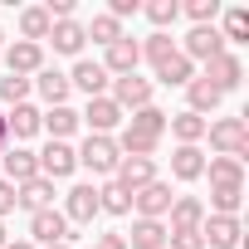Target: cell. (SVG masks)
<instances>
[{
	"label": "cell",
	"instance_id": "d4e9b609",
	"mask_svg": "<svg viewBox=\"0 0 249 249\" xmlns=\"http://www.w3.org/2000/svg\"><path fill=\"white\" fill-rule=\"evenodd\" d=\"M39 127H49V137H54V142H69V137L78 132V112H73L69 103H64V107H49V112L39 117Z\"/></svg>",
	"mask_w": 249,
	"mask_h": 249
},
{
	"label": "cell",
	"instance_id": "4316f807",
	"mask_svg": "<svg viewBox=\"0 0 249 249\" xmlns=\"http://www.w3.org/2000/svg\"><path fill=\"white\" fill-rule=\"evenodd\" d=\"M205 171H210V186H244V161L239 157H210Z\"/></svg>",
	"mask_w": 249,
	"mask_h": 249
},
{
	"label": "cell",
	"instance_id": "7bdbcfd3",
	"mask_svg": "<svg viewBox=\"0 0 249 249\" xmlns=\"http://www.w3.org/2000/svg\"><path fill=\"white\" fill-rule=\"evenodd\" d=\"M5 249H35V244H30V239H15V244H5Z\"/></svg>",
	"mask_w": 249,
	"mask_h": 249
},
{
	"label": "cell",
	"instance_id": "ba28073f",
	"mask_svg": "<svg viewBox=\"0 0 249 249\" xmlns=\"http://www.w3.org/2000/svg\"><path fill=\"white\" fill-rule=\"evenodd\" d=\"M122 112H137V107H152V83L127 73V78H112V93H107Z\"/></svg>",
	"mask_w": 249,
	"mask_h": 249
},
{
	"label": "cell",
	"instance_id": "2e32d148",
	"mask_svg": "<svg viewBox=\"0 0 249 249\" xmlns=\"http://www.w3.org/2000/svg\"><path fill=\"white\" fill-rule=\"evenodd\" d=\"M5 64H10V73H15V78H30V73H39V69H44V49H39V44L15 39V44L5 49Z\"/></svg>",
	"mask_w": 249,
	"mask_h": 249
},
{
	"label": "cell",
	"instance_id": "9c48e42d",
	"mask_svg": "<svg viewBox=\"0 0 249 249\" xmlns=\"http://www.w3.org/2000/svg\"><path fill=\"white\" fill-rule=\"evenodd\" d=\"M181 54H186L191 64H196V59H200V64H210V59H220V54H225V39H220V30H215V25H196V30L186 35V49H181Z\"/></svg>",
	"mask_w": 249,
	"mask_h": 249
},
{
	"label": "cell",
	"instance_id": "277c9868",
	"mask_svg": "<svg viewBox=\"0 0 249 249\" xmlns=\"http://www.w3.org/2000/svg\"><path fill=\"white\" fill-rule=\"evenodd\" d=\"M137 64H142V44L127 39V35L117 44H107V54H103V73L107 78H127V73H137Z\"/></svg>",
	"mask_w": 249,
	"mask_h": 249
},
{
	"label": "cell",
	"instance_id": "d6986e66",
	"mask_svg": "<svg viewBox=\"0 0 249 249\" xmlns=\"http://www.w3.org/2000/svg\"><path fill=\"white\" fill-rule=\"evenodd\" d=\"M127 239V249H166V225L161 220H132V234H122Z\"/></svg>",
	"mask_w": 249,
	"mask_h": 249
},
{
	"label": "cell",
	"instance_id": "603a6c76",
	"mask_svg": "<svg viewBox=\"0 0 249 249\" xmlns=\"http://www.w3.org/2000/svg\"><path fill=\"white\" fill-rule=\"evenodd\" d=\"M49 39H54V54H83V25L78 20H59V25H49Z\"/></svg>",
	"mask_w": 249,
	"mask_h": 249
},
{
	"label": "cell",
	"instance_id": "8fae6325",
	"mask_svg": "<svg viewBox=\"0 0 249 249\" xmlns=\"http://www.w3.org/2000/svg\"><path fill=\"white\" fill-rule=\"evenodd\" d=\"M78 122H88V127H93V137H107L117 122H122V107L103 93V98H88V107L78 112Z\"/></svg>",
	"mask_w": 249,
	"mask_h": 249
},
{
	"label": "cell",
	"instance_id": "ac0fdd59",
	"mask_svg": "<svg viewBox=\"0 0 249 249\" xmlns=\"http://www.w3.org/2000/svg\"><path fill=\"white\" fill-rule=\"evenodd\" d=\"M166 215H171V230H200V220H205V200H200V196H176Z\"/></svg>",
	"mask_w": 249,
	"mask_h": 249
},
{
	"label": "cell",
	"instance_id": "d6a6232c",
	"mask_svg": "<svg viewBox=\"0 0 249 249\" xmlns=\"http://www.w3.org/2000/svg\"><path fill=\"white\" fill-rule=\"evenodd\" d=\"M220 39H225V44H244V39H249V10H244V5L225 10V30H220Z\"/></svg>",
	"mask_w": 249,
	"mask_h": 249
},
{
	"label": "cell",
	"instance_id": "3957f363",
	"mask_svg": "<svg viewBox=\"0 0 249 249\" xmlns=\"http://www.w3.org/2000/svg\"><path fill=\"white\" fill-rule=\"evenodd\" d=\"M239 234H244L239 215H205V220H200L205 249H239Z\"/></svg>",
	"mask_w": 249,
	"mask_h": 249
},
{
	"label": "cell",
	"instance_id": "9a60e30c",
	"mask_svg": "<svg viewBox=\"0 0 249 249\" xmlns=\"http://www.w3.org/2000/svg\"><path fill=\"white\" fill-rule=\"evenodd\" d=\"M0 161H5V181H10V186H25V181L39 176V161H35L30 147H5V152H0Z\"/></svg>",
	"mask_w": 249,
	"mask_h": 249
},
{
	"label": "cell",
	"instance_id": "bcb514c9",
	"mask_svg": "<svg viewBox=\"0 0 249 249\" xmlns=\"http://www.w3.org/2000/svg\"><path fill=\"white\" fill-rule=\"evenodd\" d=\"M0 44H5V35H0Z\"/></svg>",
	"mask_w": 249,
	"mask_h": 249
},
{
	"label": "cell",
	"instance_id": "f35d334b",
	"mask_svg": "<svg viewBox=\"0 0 249 249\" xmlns=\"http://www.w3.org/2000/svg\"><path fill=\"white\" fill-rule=\"evenodd\" d=\"M186 15H191L196 25H215V15H220V0H191V5H186Z\"/></svg>",
	"mask_w": 249,
	"mask_h": 249
},
{
	"label": "cell",
	"instance_id": "8d00e7d4",
	"mask_svg": "<svg viewBox=\"0 0 249 249\" xmlns=\"http://www.w3.org/2000/svg\"><path fill=\"white\" fill-rule=\"evenodd\" d=\"M142 10H147V20H152L157 30L176 25V15H181V5H176V0H152V5H142Z\"/></svg>",
	"mask_w": 249,
	"mask_h": 249
},
{
	"label": "cell",
	"instance_id": "f6af8a7d",
	"mask_svg": "<svg viewBox=\"0 0 249 249\" xmlns=\"http://www.w3.org/2000/svg\"><path fill=\"white\" fill-rule=\"evenodd\" d=\"M49 249H69V244H49Z\"/></svg>",
	"mask_w": 249,
	"mask_h": 249
},
{
	"label": "cell",
	"instance_id": "5b68a950",
	"mask_svg": "<svg viewBox=\"0 0 249 249\" xmlns=\"http://www.w3.org/2000/svg\"><path fill=\"white\" fill-rule=\"evenodd\" d=\"M112 181L127 191V196H137L142 186H152V181H157V161H152V157H122V161H117V171H112Z\"/></svg>",
	"mask_w": 249,
	"mask_h": 249
},
{
	"label": "cell",
	"instance_id": "4dcf8cb0",
	"mask_svg": "<svg viewBox=\"0 0 249 249\" xmlns=\"http://www.w3.org/2000/svg\"><path fill=\"white\" fill-rule=\"evenodd\" d=\"M112 142H117L122 157H152L161 137H147V132H137V127H122V137H112Z\"/></svg>",
	"mask_w": 249,
	"mask_h": 249
},
{
	"label": "cell",
	"instance_id": "8992f818",
	"mask_svg": "<svg viewBox=\"0 0 249 249\" xmlns=\"http://www.w3.org/2000/svg\"><path fill=\"white\" fill-rule=\"evenodd\" d=\"M35 161H39V176H44V181H64V176H73V171H78V157H73V147H69V142H49Z\"/></svg>",
	"mask_w": 249,
	"mask_h": 249
},
{
	"label": "cell",
	"instance_id": "484cf974",
	"mask_svg": "<svg viewBox=\"0 0 249 249\" xmlns=\"http://www.w3.org/2000/svg\"><path fill=\"white\" fill-rule=\"evenodd\" d=\"M166 127H171V137H176L181 147H200V137H205V117L176 112V117H166Z\"/></svg>",
	"mask_w": 249,
	"mask_h": 249
},
{
	"label": "cell",
	"instance_id": "83f0119b",
	"mask_svg": "<svg viewBox=\"0 0 249 249\" xmlns=\"http://www.w3.org/2000/svg\"><path fill=\"white\" fill-rule=\"evenodd\" d=\"M49 15H44V5H30V10H20V35H25V44H39V39H49Z\"/></svg>",
	"mask_w": 249,
	"mask_h": 249
},
{
	"label": "cell",
	"instance_id": "52a82bcc",
	"mask_svg": "<svg viewBox=\"0 0 249 249\" xmlns=\"http://www.w3.org/2000/svg\"><path fill=\"white\" fill-rule=\"evenodd\" d=\"M30 234H35L30 244H44V249H49V244H69V220H64V210L49 205V210L30 215Z\"/></svg>",
	"mask_w": 249,
	"mask_h": 249
},
{
	"label": "cell",
	"instance_id": "e0dca14e",
	"mask_svg": "<svg viewBox=\"0 0 249 249\" xmlns=\"http://www.w3.org/2000/svg\"><path fill=\"white\" fill-rule=\"evenodd\" d=\"M15 205H25L30 215H39V210H49V205H54V181H44V176H35V181H25V186H15Z\"/></svg>",
	"mask_w": 249,
	"mask_h": 249
},
{
	"label": "cell",
	"instance_id": "f1b7e54d",
	"mask_svg": "<svg viewBox=\"0 0 249 249\" xmlns=\"http://www.w3.org/2000/svg\"><path fill=\"white\" fill-rule=\"evenodd\" d=\"M157 78H161L166 88H186V83L196 78V64H191L186 54H171V59H166V64L157 69Z\"/></svg>",
	"mask_w": 249,
	"mask_h": 249
},
{
	"label": "cell",
	"instance_id": "1f68e13d",
	"mask_svg": "<svg viewBox=\"0 0 249 249\" xmlns=\"http://www.w3.org/2000/svg\"><path fill=\"white\" fill-rule=\"evenodd\" d=\"M98 210H107V215H127V210H132V196L122 191L117 181H107V186H98Z\"/></svg>",
	"mask_w": 249,
	"mask_h": 249
},
{
	"label": "cell",
	"instance_id": "f546056e",
	"mask_svg": "<svg viewBox=\"0 0 249 249\" xmlns=\"http://www.w3.org/2000/svg\"><path fill=\"white\" fill-rule=\"evenodd\" d=\"M244 205V186H210V210L205 215H239Z\"/></svg>",
	"mask_w": 249,
	"mask_h": 249
},
{
	"label": "cell",
	"instance_id": "b9f144b4",
	"mask_svg": "<svg viewBox=\"0 0 249 249\" xmlns=\"http://www.w3.org/2000/svg\"><path fill=\"white\" fill-rule=\"evenodd\" d=\"M93 249H127V239H122V234H98Z\"/></svg>",
	"mask_w": 249,
	"mask_h": 249
},
{
	"label": "cell",
	"instance_id": "d590c367",
	"mask_svg": "<svg viewBox=\"0 0 249 249\" xmlns=\"http://www.w3.org/2000/svg\"><path fill=\"white\" fill-rule=\"evenodd\" d=\"M127 127H137V132H147V137H161V132H166V112H161V107H137Z\"/></svg>",
	"mask_w": 249,
	"mask_h": 249
},
{
	"label": "cell",
	"instance_id": "ffe728a7",
	"mask_svg": "<svg viewBox=\"0 0 249 249\" xmlns=\"http://www.w3.org/2000/svg\"><path fill=\"white\" fill-rule=\"evenodd\" d=\"M35 88H39V98L49 103V107H64L69 103V73H59V69H39V78H35Z\"/></svg>",
	"mask_w": 249,
	"mask_h": 249
},
{
	"label": "cell",
	"instance_id": "836d02e7",
	"mask_svg": "<svg viewBox=\"0 0 249 249\" xmlns=\"http://www.w3.org/2000/svg\"><path fill=\"white\" fill-rule=\"evenodd\" d=\"M83 35H88L93 44H103V49H107V44H117V39H122V25H117L112 15H93V25H83Z\"/></svg>",
	"mask_w": 249,
	"mask_h": 249
},
{
	"label": "cell",
	"instance_id": "7402d4cb",
	"mask_svg": "<svg viewBox=\"0 0 249 249\" xmlns=\"http://www.w3.org/2000/svg\"><path fill=\"white\" fill-rule=\"evenodd\" d=\"M39 117H44L39 107H30V103H15V107L5 112V127H10V137H15V142H25V137H35V132H39Z\"/></svg>",
	"mask_w": 249,
	"mask_h": 249
},
{
	"label": "cell",
	"instance_id": "ee69618b",
	"mask_svg": "<svg viewBox=\"0 0 249 249\" xmlns=\"http://www.w3.org/2000/svg\"><path fill=\"white\" fill-rule=\"evenodd\" d=\"M5 244H10V239H5V225H0V249H5Z\"/></svg>",
	"mask_w": 249,
	"mask_h": 249
},
{
	"label": "cell",
	"instance_id": "7c38bea8",
	"mask_svg": "<svg viewBox=\"0 0 249 249\" xmlns=\"http://www.w3.org/2000/svg\"><path fill=\"white\" fill-rule=\"evenodd\" d=\"M205 83H215L220 93H230V88H239V78H244V64H239V54H220V59H210L205 64V73H200Z\"/></svg>",
	"mask_w": 249,
	"mask_h": 249
},
{
	"label": "cell",
	"instance_id": "7a4b0ae2",
	"mask_svg": "<svg viewBox=\"0 0 249 249\" xmlns=\"http://www.w3.org/2000/svg\"><path fill=\"white\" fill-rule=\"evenodd\" d=\"M73 157H78V166H88L93 176H112V171H117V161H122L117 142H112V137H93V132H88V142H83Z\"/></svg>",
	"mask_w": 249,
	"mask_h": 249
},
{
	"label": "cell",
	"instance_id": "60d3db41",
	"mask_svg": "<svg viewBox=\"0 0 249 249\" xmlns=\"http://www.w3.org/2000/svg\"><path fill=\"white\" fill-rule=\"evenodd\" d=\"M10 210H15V186H10L5 176H0V220H5Z\"/></svg>",
	"mask_w": 249,
	"mask_h": 249
},
{
	"label": "cell",
	"instance_id": "5bb4252c",
	"mask_svg": "<svg viewBox=\"0 0 249 249\" xmlns=\"http://www.w3.org/2000/svg\"><path fill=\"white\" fill-rule=\"evenodd\" d=\"M93 215H98V186H73L64 196V220L69 225H93Z\"/></svg>",
	"mask_w": 249,
	"mask_h": 249
},
{
	"label": "cell",
	"instance_id": "30bf717a",
	"mask_svg": "<svg viewBox=\"0 0 249 249\" xmlns=\"http://www.w3.org/2000/svg\"><path fill=\"white\" fill-rule=\"evenodd\" d=\"M171 186L166 181H152V186H142L137 196H132V210H137V220H161L166 210H171Z\"/></svg>",
	"mask_w": 249,
	"mask_h": 249
},
{
	"label": "cell",
	"instance_id": "6da1fadb",
	"mask_svg": "<svg viewBox=\"0 0 249 249\" xmlns=\"http://www.w3.org/2000/svg\"><path fill=\"white\" fill-rule=\"evenodd\" d=\"M205 137L220 157H249V127H244V117H220V122H205Z\"/></svg>",
	"mask_w": 249,
	"mask_h": 249
},
{
	"label": "cell",
	"instance_id": "e575fe53",
	"mask_svg": "<svg viewBox=\"0 0 249 249\" xmlns=\"http://www.w3.org/2000/svg\"><path fill=\"white\" fill-rule=\"evenodd\" d=\"M171 54H181V49H176V39H171L166 30H157V35H152V39L142 44V59H152V69H161V64L171 59Z\"/></svg>",
	"mask_w": 249,
	"mask_h": 249
},
{
	"label": "cell",
	"instance_id": "74e56055",
	"mask_svg": "<svg viewBox=\"0 0 249 249\" xmlns=\"http://www.w3.org/2000/svg\"><path fill=\"white\" fill-rule=\"evenodd\" d=\"M25 98H30V78H15V73H10V78H0V103H10V107H15V103H25Z\"/></svg>",
	"mask_w": 249,
	"mask_h": 249
},
{
	"label": "cell",
	"instance_id": "ab89813d",
	"mask_svg": "<svg viewBox=\"0 0 249 249\" xmlns=\"http://www.w3.org/2000/svg\"><path fill=\"white\" fill-rule=\"evenodd\" d=\"M137 10H142V5H137V0H112V5H107V15H112L117 25H122V20H127V15H137Z\"/></svg>",
	"mask_w": 249,
	"mask_h": 249
},
{
	"label": "cell",
	"instance_id": "4fadbf2b",
	"mask_svg": "<svg viewBox=\"0 0 249 249\" xmlns=\"http://www.w3.org/2000/svg\"><path fill=\"white\" fill-rule=\"evenodd\" d=\"M107 73H103V64L98 59H78L73 64V73H69V88H78V93H88V98H103L107 93Z\"/></svg>",
	"mask_w": 249,
	"mask_h": 249
},
{
	"label": "cell",
	"instance_id": "44dd1931",
	"mask_svg": "<svg viewBox=\"0 0 249 249\" xmlns=\"http://www.w3.org/2000/svg\"><path fill=\"white\" fill-rule=\"evenodd\" d=\"M171 176L176 181H200L205 176V152L200 147H176L171 152Z\"/></svg>",
	"mask_w": 249,
	"mask_h": 249
},
{
	"label": "cell",
	"instance_id": "cb8c5ba5",
	"mask_svg": "<svg viewBox=\"0 0 249 249\" xmlns=\"http://www.w3.org/2000/svg\"><path fill=\"white\" fill-rule=\"evenodd\" d=\"M186 98H191V107H186V112L205 117V112H215V107H220V98H225V93H220L215 83H205V78H191V83H186Z\"/></svg>",
	"mask_w": 249,
	"mask_h": 249
}]
</instances>
